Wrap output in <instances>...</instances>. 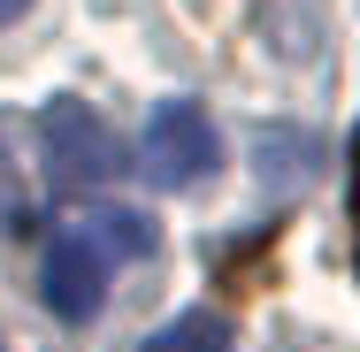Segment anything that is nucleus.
<instances>
[{"mask_svg":"<svg viewBox=\"0 0 360 352\" xmlns=\"http://www.w3.org/2000/svg\"><path fill=\"white\" fill-rule=\"evenodd\" d=\"M23 8H31V0H0V23H15V15H23Z\"/></svg>","mask_w":360,"mask_h":352,"instance_id":"nucleus-6","label":"nucleus"},{"mask_svg":"<svg viewBox=\"0 0 360 352\" xmlns=\"http://www.w3.org/2000/svg\"><path fill=\"white\" fill-rule=\"evenodd\" d=\"M39 145H46V184L54 192H92V184H108L115 176V161H123V145L115 131L84 107V100H46V115H39Z\"/></svg>","mask_w":360,"mask_h":352,"instance_id":"nucleus-1","label":"nucleus"},{"mask_svg":"<svg viewBox=\"0 0 360 352\" xmlns=\"http://www.w3.org/2000/svg\"><path fill=\"white\" fill-rule=\"evenodd\" d=\"M100 291H108V253H100V237L70 222V230H54V245H46V261H39V299L62 314V322H84L92 306H100Z\"/></svg>","mask_w":360,"mask_h":352,"instance_id":"nucleus-3","label":"nucleus"},{"mask_svg":"<svg viewBox=\"0 0 360 352\" xmlns=\"http://www.w3.org/2000/svg\"><path fill=\"white\" fill-rule=\"evenodd\" d=\"M146 176L161 184V192H192V184H207L222 169V138L215 123H207V107L200 100H161L153 107V123H146Z\"/></svg>","mask_w":360,"mask_h":352,"instance_id":"nucleus-2","label":"nucleus"},{"mask_svg":"<svg viewBox=\"0 0 360 352\" xmlns=\"http://www.w3.org/2000/svg\"><path fill=\"white\" fill-rule=\"evenodd\" d=\"M84 230L100 237V253H123V261L153 253V222L139 207H100V214H84Z\"/></svg>","mask_w":360,"mask_h":352,"instance_id":"nucleus-5","label":"nucleus"},{"mask_svg":"<svg viewBox=\"0 0 360 352\" xmlns=\"http://www.w3.org/2000/svg\"><path fill=\"white\" fill-rule=\"evenodd\" d=\"M146 352H230V322L222 314H176L146 337Z\"/></svg>","mask_w":360,"mask_h":352,"instance_id":"nucleus-4","label":"nucleus"}]
</instances>
